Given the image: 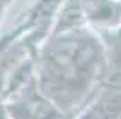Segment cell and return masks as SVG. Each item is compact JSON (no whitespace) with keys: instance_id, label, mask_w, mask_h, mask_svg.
<instances>
[{"instance_id":"6da1fadb","label":"cell","mask_w":121,"mask_h":119,"mask_svg":"<svg viewBox=\"0 0 121 119\" xmlns=\"http://www.w3.org/2000/svg\"><path fill=\"white\" fill-rule=\"evenodd\" d=\"M105 76V43L92 27L51 34L36 54L38 87L67 117L80 115L92 103Z\"/></svg>"},{"instance_id":"7a4b0ae2","label":"cell","mask_w":121,"mask_h":119,"mask_svg":"<svg viewBox=\"0 0 121 119\" xmlns=\"http://www.w3.org/2000/svg\"><path fill=\"white\" fill-rule=\"evenodd\" d=\"M11 4H13V0H2V7H4V9H7Z\"/></svg>"}]
</instances>
